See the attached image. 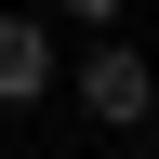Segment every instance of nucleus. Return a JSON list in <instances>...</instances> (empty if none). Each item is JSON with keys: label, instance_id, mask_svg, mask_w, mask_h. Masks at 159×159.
I'll use <instances>...</instances> for the list:
<instances>
[{"label": "nucleus", "instance_id": "1", "mask_svg": "<svg viewBox=\"0 0 159 159\" xmlns=\"http://www.w3.org/2000/svg\"><path fill=\"white\" fill-rule=\"evenodd\" d=\"M80 106L106 119V133H133V119L159 106V66L133 53V40H93V53H80Z\"/></svg>", "mask_w": 159, "mask_h": 159}, {"label": "nucleus", "instance_id": "2", "mask_svg": "<svg viewBox=\"0 0 159 159\" xmlns=\"http://www.w3.org/2000/svg\"><path fill=\"white\" fill-rule=\"evenodd\" d=\"M40 93H53V40L27 13H0V106H40Z\"/></svg>", "mask_w": 159, "mask_h": 159}, {"label": "nucleus", "instance_id": "3", "mask_svg": "<svg viewBox=\"0 0 159 159\" xmlns=\"http://www.w3.org/2000/svg\"><path fill=\"white\" fill-rule=\"evenodd\" d=\"M53 13H66V27H106V13H119V0H53Z\"/></svg>", "mask_w": 159, "mask_h": 159}]
</instances>
